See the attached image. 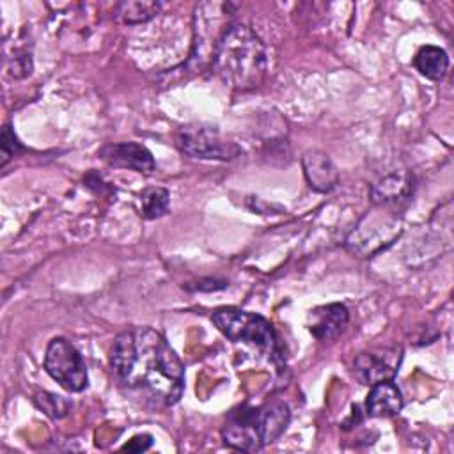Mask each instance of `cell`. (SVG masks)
<instances>
[{
	"instance_id": "6da1fadb",
	"label": "cell",
	"mask_w": 454,
	"mask_h": 454,
	"mask_svg": "<svg viewBox=\"0 0 454 454\" xmlns=\"http://www.w3.org/2000/svg\"><path fill=\"white\" fill-rule=\"evenodd\" d=\"M115 381L154 404L172 406L184 392V365L167 339L149 326L121 332L110 349Z\"/></svg>"
},
{
	"instance_id": "7a4b0ae2",
	"label": "cell",
	"mask_w": 454,
	"mask_h": 454,
	"mask_svg": "<svg viewBox=\"0 0 454 454\" xmlns=\"http://www.w3.org/2000/svg\"><path fill=\"white\" fill-rule=\"evenodd\" d=\"M213 67L234 90H252L266 74L268 59L261 37L247 25H229L213 46Z\"/></svg>"
},
{
	"instance_id": "3957f363",
	"label": "cell",
	"mask_w": 454,
	"mask_h": 454,
	"mask_svg": "<svg viewBox=\"0 0 454 454\" xmlns=\"http://www.w3.org/2000/svg\"><path fill=\"white\" fill-rule=\"evenodd\" d=\"M211 321L229 340L236 344L241 342L252 346L266 355H275L277 351V335L271 323L255 312L223 307L213 312Z\"/></svg>"
},
{
	"instance_id": "277c9868",
	"label": "cell",
	"mask_w": 454,
	"mask_h": 454,
	"mask_svg": "<svg viewBox=\"0 0 454 454\" xmlns=\"http://www.w3.org/2000/svg\"><path fill=\"white\" fill-rule=\"evenodd\" d=\"M401 234V218L395 209L376 206L367 213L346 238V247L360 257H367L392 245Z\"/></svg>"
},
{
	"instance_id": "5b68a950",
	"label": "cell",
	"mask_w": 454,
	"mask_h": 454,
	"mask_svg": "<svg viewBox=\"0 0 454 454\" xmlns=\"http://www.w3.org/2000/svg\"><path fill=\"white\" fill-rule=\"evenodd\" d=\"M44 371L69 392H82L89 383L87 367L80 351L64 337H55L48 342Z\"/></svg>"
},
{
	"instance_id": "8992f818",
	"label": "cell",
	"mask_w": 454,
	"mask_h": 454,
	"mask_svg": "<svg viewBox=\"0 0 454 454\" xmlns=\"http://www.w3.org/2000/svg\"><path fill=\"white\" fill-rule=\"evenodd\" d=\"M176 145L181 153L199 160H234L243 151L211 126H183L176 133Z\"/></svg>"
},
{
	"instance_id": "52a82bcc",
	"label": "cell",
	"mask_w": 454,
	"mask_h": 454,
	"mask_svg": "<svg viewBox=\"0 0 454 454\" xmlns=\"http://www.w3.org/2000/svg\"><path fill=\"white\" fill-rule=\"evenodd\" d=\"M222 440L225 445L243 450V452H255L264 447L259 406H241L234 410L223 427H222Z\"/></svg>"
},
{
	"instance_id": "ba28073f",
	"label": "cell",
	"mask_w": 454,
	"mask_h": 454,
	"mask_svg": "<svg viewBox=\"0 0 454 454\" xmlns=\"http://www.w3.org/2000/svg\"><path fill=\"white\" fill-rule=\"evenodd\" d=\"M401 349L383 348L360 353L353 362V374L362 385L372 387L380 381L394 380L401 365Z\"/></svg>"
},
{
	"instance_id": "9c48e42d",
	"label": "cell",
	"mask_w": 454,
	"mask_h": 454,
	"mask_svg": "<svg viewBox=\"0 0 454 454\" xmlns=\"http://www.w3.org/2000/svg\"><path fill=\"white\" fill-rule=\"evenodd\" d=\"M98 156L114 168H128L138 174H153L156 161L151 151L138 142H114L98 151Z\"/></svg>"
},
{
	"instance_id": "30bf717a",
	"label": "cell",
	"mask_w": 454,
	"mask_h": 454,
	"mask_svg": "<svg viewBox=\"0 0 454 454\" xmlns=\"http://www.w3.org/2000/svg\"><path fill=\"white\" fill-rule=\"evenodd\" d=\"M415 192V179L408 170H392L371 184L369 195L374 206L399 209Z\"/></svg>"
},
{
	"instance_id": "8fae6325",
	"label": "cell",
	"mask_w": 454,
	"mask_h": 454,
	"mask_svg": "<svg viewBox=\"0 0 454 454\" xmlns=\"http://www.w3.org/2000/svg\"><path fill=\"white\" fill-rule=\"evenodd\" d=\"M349 312L342 303H328L310 310L307 328L321 342L335 340L348 326Z\"/></svg>"
},
{
	"instance_id": "7c38bea8",
	"label": "cell",
	"mask_w": 454,
	"mask_h": 454,
	"mask_svg": "<svg viewBox=\"0 0 454 454\" xmlns=\"http://www.w3.org/2000/svg\"><path fill=\"white\" fill-rule=\"evenodd\" d=\"M301 168L307 184L319 193L332 192L339 183V172L330 156L317 149H309L301 156Z\"/></svg>"
},
{
	"instance_id": "4fadbf2b",
	"label": "cell",
	"mask_w": 454,
	"mask_h": 454,
	"mask_svg": "<svg viewBox=\"0 0 454 454\" xmlns=\"http://www.w3.org/2000/svg\"><path fill=\"white\" fill-rule=\"evenodd\" d=\"M403 410V395L394 380L380 381L371 387L365 399L369 417H394Z\"/></svg>"
},
{
	"instance_id": "5bb4252c",
	"label": "cell",
	"mask_w": 454,
	"mask_h": 454,
	"mask_svg": "<svg viewBox=\"0 0 454 454\" xmlns=\"http://www.w3.org/2000/svg\"><path fill=\"white\" fill-rule=\"evenodd\" d=\"M413 66L427 80H440L449 69V57L443 48L426 44L415 53Z\"/></svg>"
},
{
	"instance_id": "9a60e30c",
	"label": "cell",
	"mask_w": 454,
	"mask_h": 454,
	"mask_svg": "<svg viewBox=\"0 0 454 454\" xmlns=\"http://www.w3.org/2000/svg\"><path fill=\"white\" fill-rule=\"evenodd\" d=\"M161 9L160 2H121L115 7V18L126 25H137V23H144L149 21L151 18H154Z\"/></svg>"
},
{
	"instance_id": "2e32d148",
	"label": "cell",
	"mask_w": 454,
	"mask_h": 454,
	"mask_svg": "<svg viewBox=\"0 0 454 454\" xmlns=\"http://www.w3.org/2000/svg\"><path fill=\"white\" fill-rule=\"evenodd\" d=\"M170 193L161 186H149L140 193V215L147 220L160 218L167 213Z\"/></svg>"
},
{
	"instance_id": "e0dca14e",
	"label": "cell",
	"mask_w": 454,
	"mask_h": 454,
	"mask_svg": "<svg viewBox=\"0 0 454 454\" xmlns=\"http://www.w3.org/2000/svg\"><path fill=\"white\" fill-rule=\"evenodd\" d=\"M34 404L43 411L46 413L48 417L51 419H62L69 413V408H71V403L62 397V395H57V394H51V392H39L35 397H34Z\"/></svg>"
},
{
	"instance_id": "ac0fdd59",
	"label": "cell",
	"mask_w": 454,
	"mask_h": 454,
	"mask_svg": "<svg viewBox=\"0 0 454 454\" xmlns=\"http://www.w3.org/2000/svg\"><path fill=\"white\" fill-rule=\"evenodd\" d=\"M0 151H2V161L0 165L4 167L12 156H16L21 151V144L18 142L14 131L11 129L9 124L4 126L2 129V137H0Z\"/></svg>"
},
{
	"instance_id": "d6986e66",
	"label": "cell",
	"mask_w": 454,
	"mask_h": 454,
	"mask_svg": "<svg viewBox=\"0 0 454 454\" xmlns=\"http://www.w3.org/2000/svg\"><path fill=\"white\" fill-rule=\"evenodd\" d=\"M184 289L188 291H199V293H211V291H220V289H225L227 287V282L225 280H218V278H199L197 282H192V284H186L183 286Z\"/></svg>"
},
{
	"instance_id": "ffe728a7",
	"label": "cell",
	"mask_w": 454,
	"mask_h": 454,
	"mask_svg": "<svg viewBox=\"0 0 454 454\" xmlns=\"http://www.w3.org/2000/svg\"><path fill=\"white\" fill-rule=\"evenodd\" d=\"M151 445H153V436L151 434H137L128 443H124L122 449L129 450V452H144Z\"/></svg>"
}]
</instances>
